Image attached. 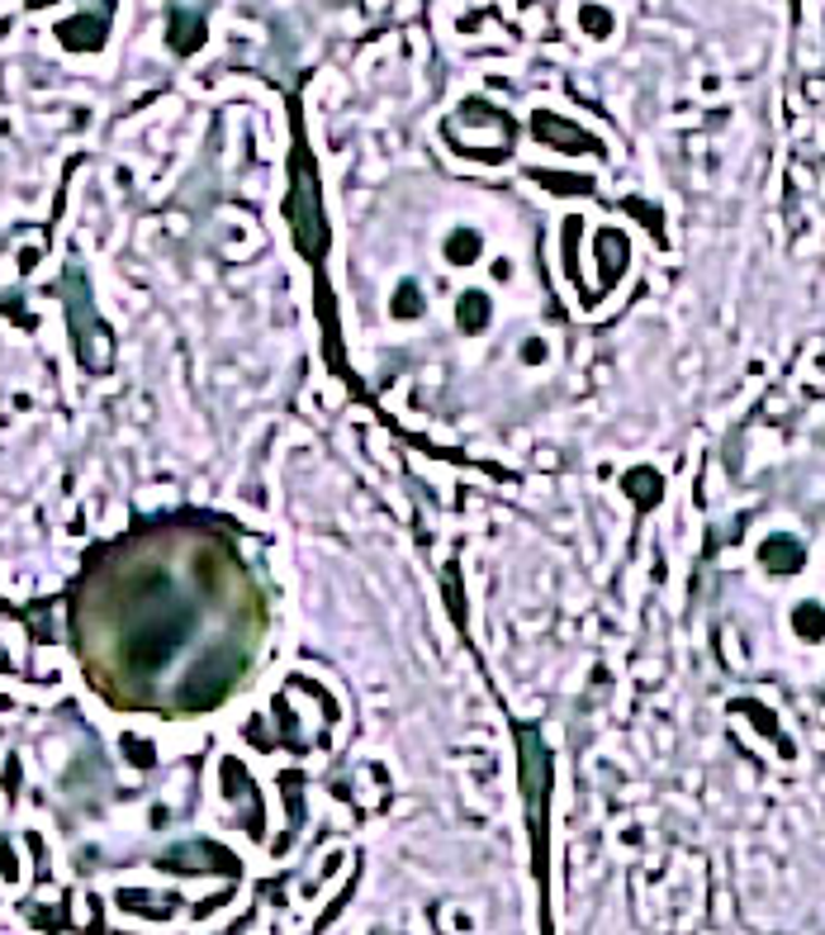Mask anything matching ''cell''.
I'll return each mask as SVG.
<instances>
[{
  "mask_svg": "<svg viewBox=\"0 0 825 935\" xmlns=\"http://www.w3.org/2000/svg\"><path fill=\"white\" fill-rule=\"evenodd\" d=\"M285 219H290V233L299 242V252L309 262L323 257V242H327V219H323V190H318V176H313V162L299 152L295 162V176H290V195H285Z\"/></svg>",
  "mask_w": 825,
  "mask_h": 935,
  "instance_id": "1",
  "label": "cell"
},
{
  "mask_svg": "<svg viewBox=\"0 0 825 935\" xmlns=\"http://www.w3.org/2000/svg\"><path fill=\"white\" fill-rule=\"evenodd\" d=\"M62 300H67L72 342H76V357H82V366H86V371H104V366H110V333H104L96 304H90L86 280L72 276V290H62Z\"/></svg>",
  "mask_w": 825,
  "mask_h": 935,
  "instance_id": "2",
  "label": "cell"
},
{
  "mask_svg": "<svg viewBox=\"0 0 825 935\" xmlns=\"http://www.w3.org/2000/svg\"><path fill=\"white\" fill-rule=\"evenodd\" d=\"M532 134L541 138L546 148H555V152H598V138L588 134V128L570 124V120H555L550 110H536L532 114Z\"/></svg>",
  "mask_w": 825,
  "mask_h": 935,
  "instance_id": "3",
  "label": "cell"
},
{
  "mask_svg": "<svg viewBox=\"0 0 825 935\" xmlns=\"http://www.w3.org/2000/svg\"><path fill=\"white\" fill-rule=\"evenodd\" d=\"M593 257H598V285L612 290L622 280V271L632 266V242L622 228H598L593 233Z\"/></svg>",
  "mask_w": 825,
  "mask_h": 935,
  "instance_id": "4",
  "label": "cell"
},
{
  "mask_svg": "<svg viewBox=\"0 0 825 935\" xmlns=\"http://www.w3.org/2000/svg\"><path fill=\"white\" fill-rule=\"evenodd\" d=\"M759 565L768 570V575H802L807 570V547L792 537V532H774V537H764V547H759Z\"/></svg>",
  "mask_w": 825,
  "mask_h": 935,
  "instance_id": "5",
  "label": "cell"
},
{
  "mask_svg": "<svg viewBox=\"0 0 825 935\" xmlns=\"http://www.w3.org/2000/svg\"><path fill=\"white\" fill-rule=\"evenodd\" d=\"M622 489H626V499H632L640 513H650L654 503L664 499V479H660L654 465H632V471L622 475Z\"/></svg>",
  "mask_w": 825,
  "mask_h": 935,
  "instance_id": "6",
  "label": "cell"
},
{
  "mask_svg": "<svg viewBox=\"0 0 825 935\" xmlns=\"http://www.w3.org/2000/svg\"><path fill=\"white\" fill-rule=\"evenodd\" d=\"M489 323H493L489 290H461V300H455V328L470 333V337H479Z\"/></svg>",
  "mask_w": 825,
  "mask_h": 935,
  "instance_id": "7",
  "label": "cell"
},
{
  "mask_svg": "<svg viewBox=\"0 0 825 935\" xmlns=\"http://www.w3.org/2000/svg\"><path fill=\"white\" fill-rule=\"evenodd\" d=\"M441 252H447V266H475L479 257H484V238L475 228H455V233H447V242H441Z\"/></svg>",
  "mask_w": 825,
  "mask_h": 935,
  "instance_id": "8",
  "label": "cell"
},
{
  "mask_svg": "<svg viewBox=\"0 0 825 935\" xmlns=\"http://www.w3.org/2000/svg\"><path fill=\"white\" fill-rule=\"evenodd\" d=\"M792 632L802 636L807 646H816V641H825V608L816 603V599H802L792 608Z\"/></svg>",
  "mask_w": 825,
  "mask_h": 935,
  "instance_id": "9",
  "label": "cell"
},
{
  "mask_svg": "<svg viewBox=\"0 0 825 935\" xmlns=\"http://www.w3.org/2000/svg\"><path fill=\"white\" fill-rule=\"evenodd\" d=\"M389 314H395L399 323L403 319H423L427 314V295H423V285L417 280H399V290H395V300H389Z\"/></svg>",
  "mask_w": 825,
  "mask_h": 935,
  "instance_id": "10",
  "label": "cell"
},
{
  "mask_svg": "<svg viewBox=\"0 0 825 935\" xmlns=\"http://www.w3.org/2000/svg\"><path fill=\"white\" fill-rule=\"evenodd\" d=\"M736 712H745V718H750V722L759 726V732H764V736H768V741H774V746L783 750V756H792V746H788V736H783V732H778V718H774V712H768L764 703H754V698H740V703H736Z\"/></svg>",
  "mask_w": 825,
  "mask_h": 935,
  "instance_id": "11",
  "label": "cell"
},
{
  "mask_svg": "<svg viewBox=\"0 0 825 935\" xmlns=\"http://www.w3.org/2000/svg\"><path fill=\"white\" fill-rule=\"evenodd\" d=\"M536 186L555 190V195H593V176H579V172H532Z\"/></svg>",
  "mask_w": 825,
  "mask_h": 935,
  "instance_id": "12",
  "label": "cell"
},
{
  "mask_svg": "<svg viewBox=\"0 0 825 935\" xmlns=\"http://www.w3.org/2000/svg\"><path fill=\"white\" fill-rule=\"evenodd\" d=\"M447 603H451V618L465 622V594H461V565H447Z\"/></svg>",
  "mask_w": 825,
  "mask_h": 935,
  "instance_id": "13",
  "label": "cell"
},
{
  "mask_svg": "<svg viewBox=\"0 0 825 935\" xmlns=\"http://www.w3.org/2000/svg\"><path fill=\"white\" fill-rule=\"evenodd\" d=\"M626 210H636L640 224H646L654 238H664V224H660V210H654V204H646V200H626Z\"/></svg>",
  "mask_w": 825,
  "mask_h": 935,
  "instance_id": "14",
  "label": "cell"
},
{
  "mask_svg": "<svg viewBox=\"0 0 825 935\" xmlns=\"http://www.w3.org/2000/svg\"><path fill=\"white\" fill-rule=\"evenodd\" d=\"M522 361H527V366H541V361H546V342H541V337H527V342H522Z\"/></svg>",
  "mask_w": 825,
  "mask_h": 935,
  "instance_id": "15",
  "label": "cell"
},
{
  "mask_svg": "<svg viewBox=\"0 0 825 935\" xmlns=\"http://www.w3.org/2000/svg\"><path fill=\"white\" fill-rule=\"evenodd\" d=\"M128 746V760H138V764H152V750H148V741H124Z\"/></svg>",
  "mask_w": 825,
  "mask_h": 935,
  "instance_id": "16",
  "label": "cell"
}]
</instances>
